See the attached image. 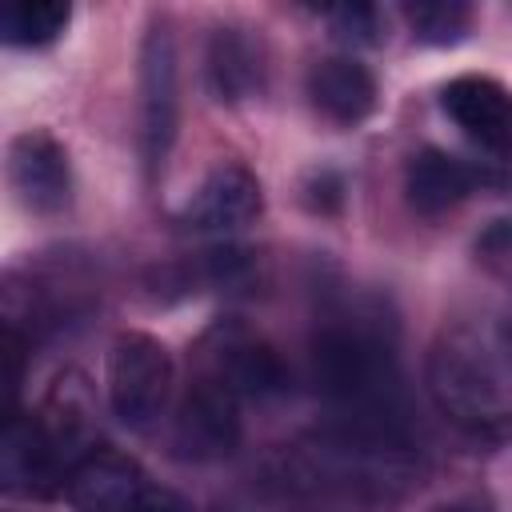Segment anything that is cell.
<instances>
[{"label": "cell", "instance_id": "1", "mask_svg": "<svg viewBox=\"0 0 512 512\" xmlns=\"http://www.w3.org/2000/svg\"><path fill=\"white\" fill-rule=\"evenodd\" d=\"M308 372L336 424L408 432L396 324L380 300H340L312 332Z\"/></svg>", "mask_w": 512, "mask_h": 512}, {"label": "cell", "instance_id": "22", "mask_svg": "<svg viewBox=\"0 0 512 512\" xmlns=\"http://www.w3.org/2000/svg\"><path fill=\"white\" fill-rule=\"evenodd\" d=\"M136 512H188V504L168 488H148V496L140 500Z\"/></svg>", "mask_w": 512, "mask_h": 512}, {"label": "cell", "instance_id": "13", "mask_svg": "<svg viewBox=\"0 0 512 512\" xmlns=\"http://www.w3.org/2000/svg\"><path fill=\"white\" fill-rule=\"evenodd\" d=\"M476 184H484V172L444 148H424L404 168V196L416 216H440L456 208Z\"/></svg>", "mask_w": 512, "mask_h": 512}, {"label": "cell", "instance_id": "20", "mask_svg": "<svg viewBox=\"0 0 512 512\" xmlns=\"http://www.w3.org/2000/svg\"><path fill=\"white\" fill-rule=\"evenodd\" d=\"M304 200H308L312 212H336L340 200H344V180L332 168H316L304 180Z\"/></svg>", "mask_w": 512, "mask_h": 512}, {"label": "cell", "instance_id": "8", "mask_svg": "<svg viewBox=\"0 0 512 512\" xmlns=\"http://www.w3.org/2000/svg\"><path fill=\"white\" fill-rule=\"evenodd\" d=\"M8 184L28 212L36 216L60 212L72 192L64 144L48 132H20L8 144Z\"/></svg>", "mask_w": 512, "mask_h": 512}, {"label": "cell", "instance_id": "10", "mask_svg": "<svg viewBox=\"0 0 512 512\" xmlns=\"http://www.w3.org/2000/svg\"><path fill=\"white\" fill-rule=\"evenodd\" d=\"M72 512H136L148 496L144 472L116 448H92L64 480Z\"/></svg>", "mask_w": 512, "mask_h": 512}, {"label": "cell", "instance_id": "21", "mask_svg": "<svg viewBox=\"0 0 512 512\" xmlns=\"http://www.w3.org/2000/svg\"><path fill=\"white\" fill-rule=\"evenodd\" d=\"M432 512H496V508H492V500L484 492H460V496L436 504Z\"/></svg>", "mask_w": 512, "mask_h": 512}, {"label": "cell", "instance_id": "7", "mask_svg": "<svg viewBox=\"0 0 512 512\" xmlns=\"http://www.w3.org/2000/svg\"><path fill=\"white\" fill-rule=\"evenodd\" d=\"M240 404L244 400L236 392H228L220 380L200 372L176 412V428H172L176 452L196 464L228 456L240 444Z\"/></svg>", "mask_w": 512, "mask_h": 512}, {"label": "cell", "instance_id": "6", "mask_svg": "<svg viewBox=\"0 0 512 512\" xmlns=\"http://www.w3.org/2000/svg\"><path fill=\"white\" fill-rule=\"evenodd\" d=\"M180 120V72H176V44L168 28H148L140 48V156L148 176H156L168 160Z\"/></svg>", "mask_w": 512, "mask_h": 512}, {"label": "cell", "instance_id": "15", "mask_svg": "<svg viewBox=\"0 0 512 512\" xmlns=\"http://www.w3.org/2000/svg\"><path fill=\"white\" fill-rule=\"evenodd\" d=\"M204 72H208V88H212V96L220 104L252 100L260 92V84H264L260 44L244 28H216L212 40H208Z\"/></svg>", "mask_w": 512, "mask_h": 512}, {"label": "cell", "instance_id": "12", "mask_svg": "<svg viewBox=\"0 0 512 512\" xmlns=\"http://www.w3.org/2000/svg\"><path fill=\"white\" fill-rule=\"evenodd\" d=\"M260 208H264L260 180L244 164H220L200 180L180 220L192 232H236L248 220H256Z\"/></svg>", "mask_w": 512, "mask_h": 512}, {"label": "cell", "instance_id": "3", "mask_svg": "<svg viewBox=\"0 0 512 512\" xmlns=\"http://www.w3.org/2000/svg\"><path fill=\"white\" fill-rule=\"evenodd\" d=\"M420 472L408 432H372L332 424L284 452V480L304 492L340 500H392Z\"/></svg>", "mask_w": 512, "mask_h": 512}, {"label": "cell", "instance_id": "18", "mask_svg": "<svg viewBox=\"0 0 512 512\" xmlns=\"http://www.w3.org/2000/svg\"><path fill=\"white\" fill-rule=\"evenodd\" d=\"M408 24L424 44H456L472 24V8L460 0H424L408 8Z\"/></svg>", "mask_w": 512, "mask_h": 512}, {"label": "cell", "instance_id": "4", "mask_svg": "<svg viewBox=\"0 0 512 512\" xmlns=\"http://www.w3.org/2000/svg\"><path fill=\"white\" fill-rule=\"evenodd\" d=\"M172 356L148 332H120L108 348V404L128 428H148L172 396Z\"/></svg>", "mask_w": 512, "mask_h": 512}, {"label": "cell", "instance_id": "19", "mask_svg": "<svg viewBox=\"0 0 512 512\" xmlns=\"http://www.w3.org/2000/svg\"><path fill=\"white\" fill-rule=\"evenodd\" d=\"M332 28L352 44H380V12L372 4H336L328 8Z\"/></svg>", "mask_w": 512, "mask_h": 512}, {"label": "cell", "instance_id": "2", "mask_svg": "<svg viewBox=\"0 0 512 512\" xmlns=\"http://www.w3.org/2000/svg\"><path fill=\"white\" fill-rule=\"evenodd\" d=\"M428 396L468 436L512 428V340L488 324H452L428 352Z\"/></svg>", "mask_w": 512, "mask_h": 512}, {"label": "cell", "instance_id": "5", "mask_svg": "<svg viewBox=\"0 0 512 512\" xmlns=\"http://www.w3.org/2000/svg\"><path fill=\"white\" fill-rule=\"evenodd\" d=\"M200 372L220 380L240 400H272L288 388V368L276 348L244 324L220 320L200 344Z\"/></svg>", "mask_w": 512, "mask_h": 512}, {"label": "cell", "instance_id": "16", "mask_svg": "<svg viewBox=\"0 0 512 512\" xmlns=\"http://www.w3.org/2000/svg\"><path fill=\"white\" fill-rule=\"evenodd\" d=\"M0 468H4V488L16 496H44L56 484H64V472H60L56 456L48 452L32 416H8Z\"/></svg>", "mask_w": 512, "mask_h": 512}, {"label": "cell", "instance_id": "9", "mask_svg": "<svg viewBox=\"0 0 512 512\" xmlns=\"http://www.w3.org/2000/svg\"><path fill=\"white\" fill-rule=\"evenodd\" d=\"M448 120L496 156H512V92L492 76H456L440 92Z\"/></svg>", "mask_w": 512, "mask_h": 512}, {"label": "cell", "instance_id": "11", "mask_svg": "<svg viewBox=\"0 0 512 512\" xmlns=\"http://www.w3.org/2000/svg\"><path fill=\"white\" fill-rule=\"evenodd\" d=\"M32 420H36V428H40L48 452L56 456V464H60V472H64V480H68V472L96 448L92 392H88L84 376H80V372H64V376L52 384L44 408H40Z\"/></svg>", "mask_w": 512, "mask_h": 512}, {"label": "cell", "instance_id": "14", "mask_svg": "<svg viewBox=\"0 0 512 512\" xmlns=\"http://www.w3.org/2000/svg\"><path fill=\"white\" fill-rule=\"evenodd\" d=\"M308 100L332 124H360L376 108V80L352 56H328L308 68Z\"/></svg>", "mask_w": 512, "mask_h": 512}, {"label": "cell", "instance_id": "17", "mask_svg": "<svg viewBox=\"0 0 512 512\" xmlns=\"http://www.w3.org/2000/svg\"><path fill=\"white\" fill-rule=\"evenodd\" d=\"M72 20V8L60 0H12L0 12V36L12 48H40L52 44Z\"/></svg>", "mask_w": 512, "mask_h": 512}]
</instances>
